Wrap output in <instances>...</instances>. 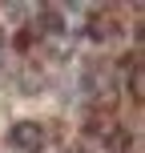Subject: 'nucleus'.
<instances>
[{"instance_id": "1", "label": "nucleus", "mask_w": 145, "mask_h": 153, "mask_svg": "<svg viewBox=\"0 0 145 153\" xmlns=\"http://www.w3.org/2000/svg\"><path fill=\"white\" fill-rule=\"evenodd\" d=\"M0 8V153H141V8Z\"/></svg>"}]
</instances>
